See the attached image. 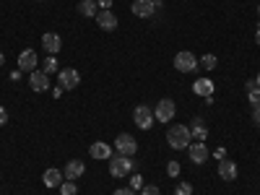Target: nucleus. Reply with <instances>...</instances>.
Segmentation results:
<instances>
[{
    "label": "nucleus",
    "mask_w": 260,
    "mask_h": 195,
    "mask_svg": "<svg viewBox=\"0 0 260 195\" xmlns=\"http://www.w3.org/2000/svg\"><path fill=\"white\" fill-rule=\"evenodd\" d=\"M190 141H192V136H190V127H187V125H169V130H167V143L175 148V151L187 148Z\"/></svg>",
    "instance_id": "nucleus-1"
},
{
    "label": "nucleus",
    "mask_w": 260,
    "mask_h": 195,
    "mask_svg": "<svg viewBox=\"0 0 260 195\" xmlns=\"http://www.w3.org/2000/svg\"><path fill=\"white\" fill-rule=\"evenodd\" d=\"M130 169H133L130 156H122V154H112L110 156V175L112 177H125V175H130Z\"/></svg>",
    "instance_id": "nucleus-2"
},
{
    "label": "nucleus",
    "mask_w": 260,
    "mask_h": 195,
    "mask_svg": "<svg viewBox=\"0 0 260 195\" xmlns=\"http://www.w3.org/2000/svg\"><path fill=\"white\" fill-rule=\"evenodd\" d=\"M175 112H177L175 102H172V99H159L156 110H154V117H156V122H164V125H169L172 120H175Z\"/></svg>",
    "instance_id": "nucleus-3"
},
{
    "label": "nucleus",
    "mask_w": 260,
    "mask_h": 195,
    "mask_svg": "<svg viewBox=\"0 0 260 195\" xmlns=\"http://www.w3.org/2000/svg\"><path fill=\"white\" fill-rule=\"evenodd\" d=\"M175 68L180 73H195L198 71V57H195L192 52H187V50H182V52L175 55Z\"/></svg>",
    "instance_id": "nucleus-4"
},
{
    "label": "nucleus",
    "mask_w": 260,
    "mask_h": 195,
    "mask_svg": "<svg viewBox=\"0 0 260 195\" xmlns=\"http://www.w3.org/2000/svg\"><path fill=\"white\" fill-rule=\"evenodd\" d=\"M115 151H117V154H122V156H130V159H133V154L138 151V143H136L133 136L120 133V136L115 138Z\"/></svg>",
    "instance_id": "nucleus-5"
},
{
    "label": "nucleus",
    "mask_w": 260,
    "mask_h": 195,
    "mask_svg": "<svg viewBox=\"0 0 260 195\" xmlns=\"http://www.w3.org/2000/svg\"><path fill=\"white\" fill-rule=\"evenodd\" d=\"M133 120H136V125L141 127V130H151V125H154V112H151V107H146V104H138L136 110H133Z\"/></svg>",
    "instance_id": "nucleus-6"
},
{
    "label": "nucleus",
    "mask_w": 260,
    "mask_h": 195,
    "mask_svg": "<svg viewBox=\"0 0 260 195\" xmlns=\"http://www.w3.org/2000/svg\"><path fill=\"white\" fill-rule=\"evenodd\" d=\"M78 81H81V76H78V71L76 68H65V71H57V83H60V89L65 91V89H76L78 86Z\"/></svg>",
    "instance_id": "nucleus-7"
},
{
    "label": "nucleus",
    "mask_w": 260,
    "mask_h": 195,
    "mask_svg": "<svg viewBox=\"0 0 260 195\" xmlns=\"http://www.w3.org/2000/svg\"><path fill=\"white\" fill-rule=\"evenodd\" d=\"M187 151H190V161H192V164H206V161H208V146H206L203 141L190 143Z\"/></svg>",
    "instance_id": "nucleus-8"
},
{
    "label": "nucleus",
    "mask_w": 260,
    "mask_h": 195,
    "mask_svg": "<svg viewBox=\"0 0 260 195\" xmlns=\"http://www.w3.org/2000/svg\"><path fill=\"white\" fill-rule=\"evenodd\" d=\"M29 86H31V91H47L50 89V76L45 71H31L29 73Z\"/></svg>",
    "instance_id": "nucleus-9"
},
{
    "label": "nucleus",
    "mask_w": 260,
    "mask_h": 195,
    "mask_svg": "<svg viewBox=\"0 0 260 195\" xmlns=\"http://www.w3.org/2000/svg\"><path fill=\"white\" fill-rule=\"evenodd\" d=\"M133 16H138V18H151L156 13V6H154V0H133Z\"/></svg>",
    "instance_id": "nucleus-10"
},
{
    "label": "nucleus",
    "mask_w": 260,
    "mask_h": 195,
    "mask_svg": "<svg viewBox=\"0 0 260 195\" xmlns=\"http://www.w3.org/2000/svg\"><path fill=\"white\" fill-rule=\"evenodd\" d=\"M18 71L21 73H31V71H37V52L34 50H24L18 55Z\"/></svg>",
    "instance_id": "nucleus-11"
},
{
    "label": "nucleus",
    "mask_w": 260,
    "mask_h": 195,
    "mask_svg": "<svg viewBox=\"0 0 260 195\" xmlns=\"http://www.w3.org/2000/svg\"><path fill=\"white\" fill-rule=\"evenodd\" d=\"M42 47H45L50 55H57V52H60V47H62V39H60V34H55V31L42 34Z\"/></svg>",
    "instance_id": "nucleus-12"
},
{
    "label": "nucleus",
    "mask_w": 260,
    "mask_h": 195,
    "mask_svg": "<svg viewBox=\"0 0 260 195\" xmlns=\"http://www.w3.org/2000/svg\"><path fill=\"white\" fill-rule=\"evenodd\" d=\"M192 91L198 94L201 99H211V96H213V81H211V78H195Z\"/></svg>",
    "instance_id": "nucleus-13"
},
{
    "label": "nucleus",
    "mask_w": 260,
    "mask_h": 195,
    "mask_svg": "<svg viewBox=\"0 0 260 195\" xmlns=\"http://www.w3.org/2000/svg\"><path fill=\"white\" fill-rule=\"evenodd\" d=\"M96 24L104 29V31H115L117 29V16L112 11H99L96 13Z\"/></svg>",
    "instance_id": "nucleus-14"
},
{
    "label": "nucleus",
    "mask_w": 260,
    "mask_h": 195,
    "mask_svg": "<svg viewBox=\"0 0 260 195\" xmlns=\"http://www.w3.org/2000/svg\"><path fill=\"white\" fill-rule=\"evenodd\" d=\"M83 169H86V167H83V161H81V159H71L68 164H65L62 175H65V180H73V182H76V180L83 175Z\"/></svg>",
    "instance_id": "nucleus-15"
},
{
    "label": "nucleus",
    "mask_w": 260,
    "mask_h": 195,
    "mask_svg": "<svg viewBox=\"0 0 260 195\" xmlns=\"http://www.w3.org/2000/svg\"><path fill=\"white\" fill-rule=\"evenodd\" d=\"M89 154H91L94 159H102V161H110V156H112V148H110V143H104V141H96V143H91V148H89Z\"/></svg>",
    "instance_id": "nucleus-16"
},
{
    "label": "nucleus",
    "mask_w": 260,
    "mask_h": 195,
    "mask_svg": "<svg viewBox=\"0 0 260 195\" xmlns=\"http://www.w3.org/2000/svg\"><path fill=\"white\" fill-rule=\"evenodd\" d=\"M237 175H240V169H237V164H234V161L224 159V161L219 164V177H221V180L234 182V180H237Z\"/></svg>",
    "instance_id": "nucleus-17"
},
{
    "label": "nucleus",
    "mask_w": 260,
    "mask_h": 195,
    "mask_svg": "<svg viewBox=\"0 0 260 195\" xmlns=\"http://www.w3.org/2000/svg\"><path fill=\"white\" fill-rule=\"evenodd\" d=\"M190 136H192V141H206V138H208V127H206V120H203V117H195V120H192Z\"/></svg>",
    "instance_id": "nucleus-18"
},
{
    "label": "nucleus",
    "mask_w": 260,
    "mask_h": 195,
    "mask_svg": "<svg viewBox=\"0 0 260 195\" xmlns=\"http://www.w3.org/2000/svg\"><path fill=\"white\" fill-rule=\"evenodd\" d=\"M62 177H65V175H62L60 169H47L45 175H42V182H45L47 187H60V185H62Z\"/></svg>",
    "instance_id": "nucleus-19"
},
{
    "label": "nucleus",
    "mask_w": 260,
    "mask_h": 195,
    "mask_svg": "<svg viewBox=\"0 0 260 195\" xmlns=\"http://www.w3.org/2000/svg\"><path fill=\"white\" fill-rule=\"evenodd\" d=\"M96 0H81L78 3V13L86 16V18H96Z\"/></svg>",
    "instance_id": "nucleus-20"
},
{
    "label": "nucleus",
    "mask_w": 260,
    "mask_h": 195,
    "mask_svg": "<svg viewBox=\"0 0 260 195\" xmlns=\"http://www.w3.org/2000/svg\"><path fill=\"white\" fill-rule=\"evenodd\" d=\"M216 62H219V57H216V55H203V57L198 60V65H201V68H206V71H213Z\"/></svg>",
    "instance_id": "nucleus-21"
},
{
    "label": "nucleus",
    "mask_w": 260,
    "mask_h": 195,
    "mask_svg": "<svg viewBox=\"0 0 260 195\" xmlns=\"http://www.w3.org/2000/svg\"><path fill=\"white\" fill-rule=\"evenodd\" d=\"M76 192H78V187H76L73 180H65V182L60 185V195H76Z\"/></svg>",
    "instance_id": "nucleus-22"
},
{
    "label": "nucleus",
    "mask_w": 260,
    "mask_h": 195,
    "mask_svg": "<svg viewBox=\"0 0 260 195\" xmlns=\"http://www.w3.org/2000/svg\"><path fill=\"white\" fill-rule=\"evenodd\" d=\"M45 73H57V57H45Z\"/></svg>",
    "instance_id": "nucleus-23"
},
{
    "label": "nucleus",
    "mask_w": 260,
    "mask_h": 195,
    "mask_svg": "<svg viewBox=\"0 0 260 195\" xmlns=\"http://www.w3.org/2000/svg\"><path fill=\"white\" fill-rule=\"evenodd\" d=\"M250 104H252V110H255V107H260V89H257V86H255V89L250 91Z\"/></svg>",
    "instance_id": "nucleus-24"
},
{
    "label": "nucleus",
    "mask_w": 260,
    "mask_h": 195,
    "mask_svg": "<svg viewBox=\"0 0 260 195\" xmlns=\"http://www.w3.org/2000/svg\"><path fill=\"white\" fill-rule=\"evenodd\" d=\"M167 175H169V177H177V175H180V161H169V164H167Z\"/></svg>",
    "instance_id": "nucleus-25"
},
{
    "label": "nucleus",
    "mask_w": 260,
    "mask_h": 195,
    "mask_svg": "<svg viewBox=\"0 0 260 195\" xmlns=\"http://www.w3.org/2000/svg\"><path fill=\"white\" fill-rule=\"evenodd\" d=\"M177 195H192V185L190 182H180L177 185Z\"/></svg>",
    "instance_id": "nucleus-26"
},
{
    "label": "nucleus",
    "mask_w": 260,
    "mask_h": 195,
    "mask_svg": "<svg viewBox=\"0 0 260 195\" xmlns=\"http://www.w3.org/2000/svg\"><path fill=\"white\" fill-rule=\"evenodd\" d=\"M141 195H161V192H159L156 185H143V187H141Z\"/></svg>",
    "instance_id": "nucleus-27"
},
{
    "label": "nucleus",
    "mask_w": 260,
    "mask_h": 195,
    "mask_svg": "<svg viewBox=\"0 0 260 195\" xmlns=\"http://www.w3.org/2000/svg\"><path fill=\"white\" fill-rule=\"evenodd\" d=\"M130 187L141 190V187H143V177H141V175H133V180H130Z\"/></svg>",
    "instance_id": "nucleus-28"
},
{
    "label": "nucleus",
    "mask_w": 260,
    "mask_h": 195,
    "mask_svg": "<svg viewBox=\"0 0 260 195\" xmlns=\"http://www.w3.org/2000/svg\"><path fill=\"white\" fill-rule=\"evenodd\" d=\"M96 6L102 11H112V0H96Z\"/></svg>",
    "instance_id": "nucleus-29"
},
{
    "label": "nucleus",
    "mask_w": 260,
    "mask_h": 195,
    "mask_svg": "<svg viewBox=\"0 0 260 195\" xmlns=\"http://www.w3.org/2000/svg\"><path fill=\"white\" fill-rule=\"evenodd\" d=\"M112 195H136V192H133V187H120V190H115Z\"/></svg>",
    "instance_id": "nucleus-30"
},
{
    "label": "nucleus",
    "mask_w": 260,
    "mask_h": 195,
    "mask_svg": "<svg viewBox=\"0 0 260 195\" xmlns=\"http://www.w3.org/2000/svg\"><path fill=\"white\" fill-rule=\"evenodd\" d=\"M252 122L260 127V107H255V110H252Z\"/></svg>",
    "instance_id": "nucleus-31"
},
{
    "label": "nucleus",
    "mask_w": 260,
    "mask_h": 195,
    "mask_svg": "<svg viewBox=\"0 0 260 195\" xmlns=\"http://www.w3.org/2000/svg\"><path fill=\"white\" fill-rule=\"evenodd\" d=\"M8 122V112H6V107H0V125H6Z\"/></svg>",
    "instance_id": "nucleus-32"
},
{
    "label": "nucleus",
    "mask_w": 260,
    "mask_h": 195,
    "mask_svg": "<svg viewBox=\"0 0 260 195\" xmlns=\"http://www.w3.org/2000/svg\"><path fill=\"white\" fill-rule=\"evenodd\" d=\"M255 42H257V45H260V26H257V31H255Z\"/></svg>",
    "instance_id": "nucleus-33"
},
{
    "label": "nucleus",
    "mask_w": 260,
    "mask_h": 195,
    "mask_svg": "<svg viewBox=\"0 0 260 195\" xmlns=\"http://www.w3.org/2000/svg\"><path fill=\"white\" fill-rule=\"evenodd\" d=\"M255 86H257V89H260V73H257V78H255Z\"/></svg>",
    "instance_id": "nucleus-34"
},
{
    "label": "nucleus",
    "mask_w": 260,
    "mask_h": 195,
    "mask_svg": "<svg viewBox=\"0 0 260 195\" xmlns=\"http://www.w3.org/2000/svg\"><path fill=\"white\" fill-rule=\"evenodd\" d=\"M6 62V57H3V52H0V65H3Z\"/></svg>",
    "instance_id": "nucleus-35"
},
{
    "label": "nucleus",
    "mask_w": 260,
    "mask_h": 195,
    "mask_svg": "<svg viewBox=\"0 0 260 195\" xmlns=\"http://www.w3.org/2000/svg\"><path fill=\"white\" fill-rule=\"evenodd\" d=\"M257 16H260V6H257Z\"/></svg>",
    "instance_id": "nucleus-36"
}]
</instances>
